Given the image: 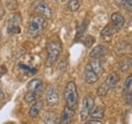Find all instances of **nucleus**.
<instances>
[{
  "label": "nucleus",
  "mask_w": 132,
  "mask_h": 124,
  "mask_svg": "<svg viewBox=\"0 0 132 124\" xmlns=\"http://www.w3.org/2000/svg\"><path fill=\"white\" fill-rule=\"evenodd\" d=\"M35 10L38 13L42 14L43 17H46V18H51L52 17V10H51L49 5L45 2H39L35 6Z\"/></svg>",
  "instance_id": "9"
},
{
  "label": "nucleus",
  "mask_w": 132,
  "mask_h": 124,
  "mask_svg": "<svg viewBox=\"0 0 132 124\" xmlns=\"http://www.w3.org/2000/svg\"><path fill=\"white\" fill-rule=\"evenodd\" d=\"M42 107H43V103L42 102H40V101L39 102H36L33 106L31 107V109H30V112H29L30 116L32 118L38 117L39 114H40V112H41V110H42Z\"/></svg>",
  "instance_id": "16"
},
{
  "label": "nucleus",
  "mask_w": 132,
  "mask_h": 124,
  "mask_svg": "<svg viewBox=\"0 0 132 124\" xmlns=\"http://www.w3.org/2000/svg\"><path fill=\"white\" fill-rule=\"evenodd\" d=\"M84 79H85V82H87L88 84L96 83L98 81V79H99V76L90 68L89 64H87L86 67H85V70H84Z\"/></svg>",
  "instance_id": "12"
},
{
  "label": "nucleus",
  "mask_w": 132,
  "mask_h": 124,
  "mask_svg": "<svg viewBox=\"0 0 132 124\" xmlns=\"http://www.w3.org/2000/svg\"><path fill=\"white\" fill-rule=\"evenodd\" d=\"M61 52H62V45L59 41H56V40L50 41L47 46V53H48L47 65L52 66L60 56Z\"/></svg>",
  "instance_id": "3"
},
{
  "label": "nucleus",
  "mask_w": 132,
  "mask_h": 124,
  "mask_svg": "<svg viewBox=\"0 0 132 124\" xmlns=\"http://www.w3.org/2000/svg\"><path fill=\"white\" fill-rule=\"evenodd\" d=\"M108 47L105 45H98L97 47H95L90 53H89V57L93 59H100L101 57L105 56L108 53Z\"/></svg>",
  "instance_id": "11"
},
{
  "label": "nucleus",
  "mask_w": 132,
  "mask_h": 124,
  "mask_svg": "<svg viewBox=\"0 0 132 124\" xmlns=\"http://www.w3.org/2000/svg\"><path fill=\"white\" fill-rule=\"evenodd\" d=\"M4 16V10H3V8H1V5H0V19L3 17Z\"/></svg>",
  "instance_id": "27"
},
{
  "label": "nucleus",
  "mask_w": 132,
  "mask_h": 124,
  "mask_svg": "<svg viewBox=\"0 0 132 124\" xmlns=\"http://www.w3.org/2000/svg\"><path fill=\"white\" fill-rule=\"evenodd\" d=\"M117 31H118V29H116L113 25L112 26L111 25H108V26H106L102 30L101 35H102V37H112Z\"/></svg>",
  "instance_id": "17"
},
{
  "label": "nucleus",
  "mask_w": 132,
  "mask_h": 124,
  "mask_svg": "<svg viewBox=\"0 0 132 124\" xmlns=\"http://www.w3.org/2000/svg\"><path fill=\"white\" fill-rule=\"evenodd\" d=\"M66 69H67V62H66L65 59H62L57 65V70L60 73H64L66 71Z\"/></svg>",
  "instance_id": "24"
},
{
  "label": "nucleus",
  "mask_w": 132,
  "mask_h": 124,
  "mask_svg": "<svg viewBox=\"0 0 132 124\" xmlns=\"http://www.w3.org/2000/svg\"><path fill=\"white\" fill-rule=\"evenodd\" d=\"M46 102L51 107H54V106L58 105V103H59V93H58V89L55 84H52L49 87V89L46 93Z\"/></svg>",
  "instance_id": "7"
},
{
  "label": "nucleus",
  "mask_w": 132,
  "mask_h": 124,
  "mask_svg": "<svg viewBox=\"0 0 132 124\" xmlns=\"http://www.w3.org/2000/svg\"><path fill=\"white\" fill-rule=\"evenodd\" d=\"M119 79H120L119 75L117 73H115V72L109 74L108 78H106V80L99 87V89H98V95L99 96H106L107 93L109 92V90L112 89V88H114L116 84H117V82L119 81Z\"/></svg>",
  "instance_id": "4"
},
{
  "label": "nucleus",
  "mask_w": 132,
  "mask_h": 124,
  "mask_svg": "<svg viewBox=\"0 0 132 124\" xmlns=\"http://www.w3.org/2000/svg\"><path fill=\"white\" fill-rule=\"evenodd\" d=\"M6 6L9 10H15L18 7L16 0H6Z\"/></svg>",
  "instance_id": "25"
},
{
  "label": "nucleus",
  "mask_w": 132,
  "mask_h": 124,
  "mask_svg": "<svg viewBox=\"0 0 132 124\" xmlns=\"http://www.w3.org/2000/svg\"><path fill=\"white\" fill-rule=\"evenodd\" d=\"M89 116H92L94 119H102L104 117V108L103 107L94 108Z\"/></svg>",
  "instance_id": "18"
},
{
  "label": "nucleus",
  "mask_w": 132,
  "mask_h": 124,
  "mask_svg": "<svg viewBox=\"0 0 132 124\" xmlns=\"http://www.w3.org/2000/svg\"><path fill=\"white\" fill-rule=\"evenodd\" d=\"M111 19H112L113 26L115 27L116 29H118V30L123 28L124 25H125V19H124L123 16L120 12H114L112 14V16H111Z\"/></svg>",
  "instance_id": "14"
},
{
  "label": "nucleus",
  "mask_w": 132,
  "mask_h": 124,
  "mask_svg": "<svg viewBox=\"0 0 132 124\" xmlns=\"http://www.w3.org/2000/svg\"><path fill=\"white\" fill-rule=\"evenodd\" d=\"M87 24H88V21L87 20H83L82 24L79 26V28H78V30H77V34H76V38H80L81 36L83 35V33L85 32L86 30V28H87Z\"/></svg>",
  "instance_id": "22"
},
{
  "label": "nucleus",
  "mask_w": 132,
  "mask_h": 124,
  "mask_svg": "<svg viewBox=\"0 0 132 124\" xmlns=\"http://www.w3.org/2000/svg\"><path fill=\"white\" fill-rule=\"evenodd\" d=\"M21 22H22V18H21L20 14H18V13L11 14L8 18V21H7V33L9 35L19 34Z\"/></svg>",
  "instance_id": "5"
},
{
  "label": "nucleus",
  "mask_w": 132,
  "mask_h": 124,
  "mask_svg": "<svg viewBox=\"0 0 132 124\" xmlns=\"http://www.w3.org/2000/svg\"><path fill=\"white\" fill-rule=\"evenodd\" d=\"M4 99V94L2 93V91L0 90V100H3Z\"/></svg>",
  "instance_id": "28"
},
{
  "label": "nucleus",
  "mask_w": 132,
  "mask_h": 124,
  "mask_svg": "<svg viewBox=\"0 0 132 124\" xmlns=\"http://www.w3.org/2000/svg\"><path fill=\"white\" fill-rule=\"evenodd\" d=\"M117 1V4L122 6L124 9L128 10V11H131L132 9V0H116Z\"/></svg>",
  "instance_id": "19"
},
{
  "label": "nucleus",
  "mask_w": 132,
  "mask_h": 124,
  "mask_svg": "<svg viewBox=\"0 0 132 124\" xmlns=\"http://www.w3.org/2000/svg\"><path fill=\"white\" fill-rule=\"evenodd\" d=\"M47 25L48 24L45 17L40 16H33L28 27V36L31 38L39 37L47 29Z\"/></svg>",
  "instance_id": "1"
},
{
  "label": "nucleus",
  "mask_w": 132,
  "mask_h": 124,
  "mask_svg": "<svg viewBox=\"0 0 132 124\" xmlns=\"http://www.w3.org/2000/svg\"><path fill=\"white\" fill-rule=\"evenodd\" d=\"M124 97L126 99V103L128 106H131L132 103V76L129 75L126 78L125 86H124Z\"/></svg>",
  "instance_id": "10"
},
{
  "label": "nucleus",
  "mask_w": 132,
  "mask_h": 124,
  "mask_svg": "<svg viewBox=\"0 0 132 124\" xmlns=\"http://www.w3.org/2000/svg\"><path fill=\"white\" fill-rule=\"evenodd\" d=\"M29 92L35 95L37 98L43 92V82L41 79H33L29 83Z\"/></svg>",
  "instance_id": "8"
},
{
  "label": "nucleus",
  "mask_w": 132,
  "mask_h": 124,
  "mask_svg": "<svg viewBox=\"0 0 132 124\" xmlns=\"http://www.w3.org/2000/svg\"><path fill=\"white\" fill-rule=\"evenodd\" d=\"M19 67H20V69L24 70L26 73H31V74H36V73H37V69H36V68H33V67H31V66H28V65H26V64L20 63V64H19Z\"/></svg>",
  "instance_id": "23"
},
{
  "label": "nucleus",
  "mask_w": 132,
  "mask_h": 124,
  "mask_svg": "<svg viewBox=\"0 0 132 124\" xmlns=\"http://www.w3.org/2000/svg\"><path fill=\"white\" fill-rule=\"evenodd\" d=\"M0 40H1V34H0Z\"/></svg>",
  "instance_id": "29"
},
{
  "label": "nucleus",
  "mask_w": 132,
  "mask_h": 124,
  "mask_svg": "<svg viewBox=\"0 0 132 124\" xmlns=\"http://www.w3.org/2000/svg\"><path fill=\"white\" fill-rule=\"evenodd\" d=\"M89 64V66H90V68L95 71V73L98 75L100 78V75L103 73V71H104V68H103V65H102V62L100 59H94L93 61L90 62V63H88Z\"/></svg>",
  "instance_id": "15"
},
{
  "label": "nucleus",
  "mask_w": 132,
  "mask_h": 124,
  "mask_svg": "<svg viewBox=\"0 0 132 124\" xmlns=\"http://www.w3.org/2000/svg\"><path fill=\"white\" fill-rule=\"evenodd\" d=\"M73 117H74V110L68 108L66 106L62 112V115H61L60 124H71L72 120H73Z\"/></svg>",
  "instance_id": "13"
},
{
  "label": "nucleus",
  "mask_w": 132,
  "mask_h": 124,
  "mask_svg": "<svg viewBox=\"0 0 132 124\" xmlns=\"http://www.w3.org/2000/svg\"><path fill=\"white\" fill-rule=\"evenodd\" d=\"M94 108H95V100L90 96H86L83 99L82 107H81V111H80L81 119L85 120L90 115V113H92V111H93Z\"/></svg>",
  "instance_id": "6"
},
{
  "label": "nucleus",
  "mask_w": 132,
  "mask_h": 124,
  "mask_svg": "<svg viewBox=\"0 0 132 124\" xmlns=\"http://www.w3.org/2000/svg\"><path fill=\"white\" fill-rule=\"evenodd\" d=\"M85 124H104V122L101 119H93V120L87 121Z\"/></svg>",
  "instance_id": "26"
},
{
  "label": "nucleus",
  "mask_w": 132,
  "mask_h": 124,
  "mask_svg": "<svg viewBox=\"0 0 132 124\" xmlns=\"http://www.w3.org/2000/svg\"><path fill=\"white\" fill-rule=\"evenodd\" d=\"M64 98L66 106L70 109H74L78 106V93L74 81H69L64 89Z\"/></svg>",
  "instance_id": "2"
},
{
  "label": "nucleus",
  "mask_w": 132,
  "mask_h": 124,
  "mask_svg": "<svg viewBox=\"0 0 132 124\" xmlns=\"http://www.w3.org/2000/svg\"><path fill=\"white\" fill-rule=\"evenodd\" d=\"M80 6V3L78 0H69L68 1V8L71 11H76Z\"/></svg>",
  "instance_id": "21"
},
{
  "label": "nucleus",
  "mask_w": 132,
  "mask_h": 124,
  "mask_svg": "<svg viewBox=\"0 0 132 124\" xmlns=\"http://www.w3.org/2000/svg\"><path fill=\"white\" fill-rule=\"evenodd\" d=\"M56 123V115L55 113L49 112L44 118V124H55Z\"/></svg>",
  "instance_id": "20"
}]
</instances>
